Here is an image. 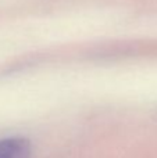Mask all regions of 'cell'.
I'll list each match as a JSON object with an SVG mask.
<instances>
[{
  "instance_id": "6da1fadb",
  "label": "cell",
  "mask_w": 157,
  "mask_h": 158,
  "mask_svg": "<svg viewBox=\"0 0 157 158\" xmlns=\"http://www.w3.org/2000/svg\"><path fill=\"white\" fill-rule=\"evenodd\" d=\"M31 143L24 137H7L0 140V158H29Z\"/></svg>"
}]
</instances>
